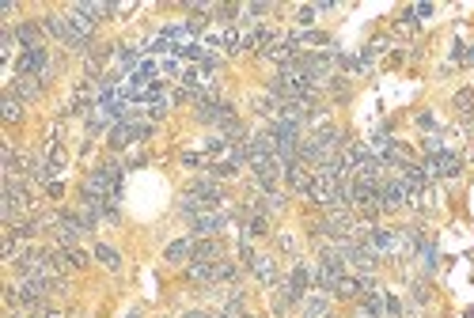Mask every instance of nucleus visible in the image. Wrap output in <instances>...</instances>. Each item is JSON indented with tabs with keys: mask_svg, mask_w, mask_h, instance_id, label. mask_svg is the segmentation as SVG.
I'll return each instance as SVG.
<instances>
[{
	"mask_svg": "<svg viewBox=\"0 0 474 318\" xmlns=\"http://www.w3.org/2000/svg\"><path fill=\"white\" fill-rule=\"evenodd\" d=\"M312 285H315V269L307 262H296L289 273V280H284V292H289L292 307H300L307 296H312Z\"/></svg>",
	"mask_w": 474,
	"mask_h": 318,
	"instance_id": "f03ea898",
	"label": "nucleus"
},
{
	"mask_svg": "<svg viewBox=\"0 0 474 318\" xmlns=\"http://www.w3.org/2000/svg\"><path fill=\"white\" fill-rule=\"evenodd\" d=\"M239 318H254V315H247V311H243V315H239Z\"/></svg>",
	"mask_w": 474,
	"mask_h": 318,
	"instance_id": "79ce46f5",
	"label": "nucleus"
},
{
	"mask_svg": "<svg viewBox=\"0 0 474 318\" xmlns=\"http://www.w3.org/2000/svg\"><path fill=\"white\" fill-rule=\"evenodd\" d=\"M186 190L194 193L197 201L205 205V209H220V205H224V197H228V193H224V186L217 182V178H209V175H197L194 182L186 186Z\"/></svg>",
	"mask_w": 474,
	"mask_h": 318,
	"instance_id": "6e6552de",
	"label": "nucleus"
},
{
	"mask_svg": "<svg viewBox=\"0 0 474 318\" xmlns=\"http://www.w3.org/2000/svg\"><path fill=\"white\" fill-rule=\"evenodd\" d=\"M65 251V262H68V269H84V265L91 262V254H84L80 246H61Z\"/></svg>",
	"mask_w": 474,
	"mask_h": 318,
	"instance_id": "393cba45",
	"label": "nucleus"
},
{
	"mask_svg": "<svg viewBox=\"0 0 474 318\" xmlns=\"http://www.w3.org/2000/svg\"><path fill=\"white\" fill-rule=\"evenodd\" d=\"M296 23L304 31H312V23H315V4H300L296 8Z\"/></svg>",
	"mask_w": 474,
	"mask_h": 318,
	"instance_id": "c85d7f7f",
	"label": "nucleus"
},
{
	"mask_svg": "<svg viewBox=\"0 0 474 318\" xmlns=\"http://www.w3.org/2000/svg\"><path fill=\"white\" fill-rule=\"evenodd\" d=\"M12 31H15L20 49H46V31H42L38 19H20V23H12Z\"/></svg>",
	"mask_w": 474,
	"mask_h": 318,
	"instance_id": "9d476101",
	"label": "nucleus"
},
{
	"mask_svg": "<svg viewBox=\"0 0 474 318\" xmlns=\"http://www.w3.org/2000/svg\"><path fill=\"white\" fill-rule=\"evenodd\" d=\"M213 318H239V315H231V311H220V315H213Z\"/></svg>",
	"mask_w": 474,
	"mask_h": 318,
	"instance_id": "ea45409f",
	"label": "nucleus"
},
{
	"mask_svg": "<svg viewBox=\"0 0 474 318\" xmlns=\"http://www.w3.org/2000/svg\"><path fill=\"white\" fill-rule=\"evenodd\" d=\"M49 65H54V57H49V49H23L20 57H15V72L12 76H46Z\"/></svg>",
	"mask_w": 474,
	"mask_h": 318,
	"instance_id": "423d86ee",
	"label": "nucleus"
},
{
	"mask_svg": "<svg viewBox=\"0 0 474 318\" xmlns=\"http://www.w3.org/2000/svg\"><path fill=\"white\" fill-rule=\"evenodd\" d=\"M4 91H12V95L20 99L23 106H31V102H38V99H42L46 84H42L38 76H8V88H4Z\"/></svg>",
	"mask_w": 474,
	"mask_h": 318,
	"instance_id": "1a4fd4ad",
	"label": "nucleus"
},
{
	"mask_svg": "<svg viewBox=\"0 0 474 318\" xmlns=\"http://www.w3.org/2000/svg\"><path fill=\"white\" fill-rule=\"evenodd\" d=\"M38 318H65V315H61V311H42Z\"/></svg>",
	"mask_w": 474,
	"mask_h": 318,
	"instance_id": "58836bf2",
	"label": "nucleus"
},
{
	"mask_svg": "<svg viewBox=\"0 0 474 318\" xmlns=\"http://www.w3.org/2000/svg\"><path fill=\"white\" fill-rule=\"evenodd\" d=\"M418 125H421V129H433L436 122H433V114H429V110H425V114H418Z\"/></svg>",
	"mask_w": 474,
	"mask_h": 318,
	"instance_id": "c9c22d12",
	"label": "nucleus"
},
{
	"mask_svg": "<svg viewBox=\"0 0 474 318\" xmlns=\"http://www.w3.org/2000/svg\"><path fill=\"white\" fill-rule=\"evenodd\" d=\"M194 246H197L194 235L175 239V243H167V251H163V262H167V265H190V262H194Z\"/></svg>",
	"mask_w": 474,
	"mask_h": 318,
	"instance_id": "f8f14e48",
	"label": "nucleus"
},
{
	"mask_svg": "<svg viewBox=\"0 0 474 318\" xmlns=\"http://www.w3.org/2000/svg\"><path fill=\"white\" fill-rule=\"evenodd\" d=\"M205 152H209V156H224V152H231V141L224 133H213L209 141H205Z\"/></svg>",
	"mask_w": 474,
	"mask_h": 318,
	"instance_id": "a878e982",
	"label": "nucleus"
},
{
	"mask_svg": "<svg viewBox=\"0 0 474 318\" xmlns=\"http://www.w3.org/2000/svg\"><path fill=\"white\" fill-rule=\"evenodd\" d=\"M205 163H209V159H201L197 152H183V167H201L205 170Z\"/></svg>",
	"mask_w": 474,
	"mask_h": 318,
	"instance_id": "2f4dec72",
	"label": "nucleus"
},
{
	"mask_svg": "<svg viewBox=\"0 0 474 318\" xmlns=\"http://www.w3.org/2000/svg\"><path fill=\"white\" fill-rule=\"evenodd\" d=\"M194 262H224V243H220V235H217V239H197Z\"/></svg>",
	"mask_w": 474,
	"mask_h": 318,
	"instance_id": "f3484780",
	"label": "nucleus"
},
{
	"mask_svg": "<svg viewBox=\"0 0 474 318\" xmlns=\"http://www.w3.org/2000/svg\"><path fill=\"white\" fill-rule=\"evenodd\" d=\"M205 54H209L205 42H178V46H175V57H190V61H201Z\"/></svg>",
	"mask_w": 474,
	"mask_h": 318,
	"instance_id": "5701e85b",
	"label": "nucleus"
},
{
	"mask_svg": "<svg viewBox=\"0 0 474 318\" xmlns=\"http://www.w3.org/2000/svg\"><path fill=\"white\" fill-rule=\"evenodd\" d=\"M15 12H20V4H15V0H4V4H0V19H4V23L12 19Z\"/></svg>",
	"mask_w": 474,
	"mask_h": 318,
	"instance_id": "473e14b6",
	"label": "nucleus"
},
{
	"mask_svg": "<svg viewBox=\"0 0 474 318\" xmlns=\"http://www.w3.org/2000/svg\"><path fill=\"white\" fill-rule=\"evenodd\" d=\"M418 254H421V265H425L429 273L436 269V243H421L418 246Z\"/></svg>",
	"mask_w": 474,
	"mask_h": 318,
	"instance_id": "bb28decb",
	"label": "nucleus"
},
{
	"mask_svg": "<svg viewBox=\"0 0 474 318\" xmlns=\"http://www.w3.org/2000/svg\"><path fill=\"white\" fill-rule=\"evenodd\" d=\"M383 315H387V318H402V303L391 296V292L383 296Z\"/></svg>",
	"mask_w": 474,
	"mask_h": 318,
	"instance_id": "c756f323",
	"label": "nucleus"
},
{
	"mask_svg": "<svg viewBox=\"0 0 474 318\" xmlns=\"http://www.w3.org/2000/svg\"><path fill=\"white\" fill-rule=\"evenodd\" d=\"M452 106H455V114L463 118V129H467V133H474V88H463V91H455Z\"/></svg>",
	"mask_w": 474,
	"mask_h": 318,
	"instance_id": "2eb2a0df",
	"label": "nucleus"
},
{
	"mask_svg": "<svg viewBox=\"0 0 474 318\" xmlns=\"http://www.w3.org/2000/svg\"><path fill=\"white\" fill-rule=\"evenodd\" d=\"M0 118H4L8 125H20L23 122V102L12 95V91H4V95H0Z\"/></svg>",
	"mask_w": 474,
	"mask_h": 318,
	"instance_id": "a211bd4d",
	"label": "nucleus"
},
{
	"mask_svg": "<svg viewBox=\"0 0 474 318\" xmlns=\"http://www.w3.org/2000/svg\"><path fill=\"white\" fill-rule=\"evenodd\" d=\"M421 170H425L429 178H459L463 170V159L455 156V152H441V156H425V163H421Z\"/></svg>",
	"mask_w": 474,
	"mask_h": 318,
	"instance_id": "0eeeda50",
	"label": "nucleus"
},
{
	"mask_svg": "<svg viewBox=\"0 0 474 318\" xmlns=\"http://www.w3.org/2000/svg\"><path fill=\"white\" fill-rule=\"evenodd\" d=\"M228 220H231V212L209 209V212H201V216L190 220V235H194V239H217L220 231L228 228Z\"/></svg>",
	"mask_w": 474,
	"mask_h": 318,
	"instance_id": "39448f33",
	"label": "nucleus"
},
{
	"mask_svg": "<svg viewBox=\"0 0 474 318\" xmlns=\"http://www.w3.org/2000/svg\"><path fill=\"white\" fill-rule=\"evenodd\" d=\"M410 201H413V197H410L406 186H402L399 175H395V178H383V182H379V212H402Z\"/></svg>",
	"mask_w": 474,
	"mask_h": 318,
	"instance_id": "20e7f679",
	"label": "nucleus"
},
{
	"mask_svg": "<svg viewBox=\"0 0 474 318\" xmlns=\"http://www.w3.org/2000/svg\"><path fill=\"white\" fill-rule=\"evenodd\" d=\"M421 152H425V156H441V152H444V141H441L436 133L421 136Z\"/></svg>",
	"mask_w": 474,
	"mask_h": 318,
	"instance_id": "cd10ccee",
	"label": "nucleus"
},
{
	"mask_svg": "<svg viewBox=\"0 0 474 318\" xmlns=\"http://www.w3.org/2000/svg\"><path fill=\"white\" fill-rule=\"evenodd\" d=\"M365 280H360V277H349V273H346V277H342L338 280V285H334V299H346V303H357V299L360 296H365Z\"/></svg>",
	"mask_w": 474,
	"mask_h": 318,
	"instance_id": "dca6fc26",
	"label": "nucleus"
},
{
	"mask_svg": "<svg viewBox=\"0 0 474 318\" xmlns=\"http://www.w3.org/2000/svg\"><path fill=\"white\" fill-rule=\"evenodd\" d=\"M413 12H418V19H429V15H433V4H413Z\"/></svg>",
	"mask_w": 474,
	"mask_h": 318,
	"instance_id": "f704fd0d",
	"label": "nucleus"
},
{
	"mask_svg": "<svg viewBox=\"0 0 474 318\" xmlns=\"http://www.w3.org/2000/svg\"><path fill=\"white\" fill-rule=\"evenodd\" d=\"M300 307H304V318H330L334 296H326V292H312V296H307Z\"/></svg>",
	"mask_w": 474,
	"mask_h": 318,
	"instance_id": "4468645a",
	"label": "nucleus"
},
{
	"mask_svg": "<svg viewBox=\"0 0 474 318\" xmlns=\"http://www.w3.org/2000/svg\"><path fill=\"white\" fill-rule=\"evenodd\" d=\"M251 273L262 280L266 288H277L281 285V269H277V257H273V254H258L254 265H251Z\"/></svg>",
	"mask_w": 474,
	"mask_h": 318,
	"instance_id": "ddd939ff",
	"label": "nucleus"
},
{
	"mask_svg": "<svg viewBox=\"0 0 474 318\" xmlns=\"http://www.w3.org/2000/svg\"><path fill=\"white\" fill-rule=\"evenodd\" d=\"M84 235H88V228H84V220L76 216V209H57V228H54L57 246H76Z\"/></svg>",
	"mask_w": 474,
	"mask_h": 318,
	"instance_id": "7ed1b4c3",
	"label": "nucleus"
},
{
	"mask_svg": "<svg viewBox=\"0 0 474 318\" xmlns=\"http://www.w3.org/2000/svg\"><path fill=\"white\" fill-rule=\"evenodd\" d=\"M326 88H330L334 102H349V99H353V84L342 80V76H330V84H326Z\"/></svg>",
	"mask_w": 474,
	"mask_h": 318,
	"instance_id": "4be33fe9",
	"label": "nucleus"
},
{
	"mask_svg": "<svg viewBox=\"0 0 474 318\" xmlns=\"http://www.w3.org/2000/svg\"><path fill=\"white\" fill-rule=\"evenodd\" d=\"M125 318H141V311H129V315H125Z\"/></svg>",
	"mask_w": 474,
	"mask_h": 318,
	"instance_id": "a19ab883",
	"label": "nucleus"
},
{
	"mask_svg": "<svg viewBox=\"0 0 474 318\" xmlns=\"http://www.w3.org/2000/svg\"><path fill=\"white\" fill-rule=\"evenodd\" d=\"M220 65H224L220 54H205V57H201V72H217Z\"/></svg>",
	"mask_w": 474,
	"mask_h": 318,
	"instance_id": "7c9ffc66",
	"label": "nucleus"
},
{
	"mask_svg": "<svg viewBox=\"0 0 474 318\" xmlns=\"http://www.w3.org/2000/svg\"><path fill=\"white\" fill-rule=\"evenodd\" d=\"M312 175H315V170H312V167H304L300 159L284 163V186H289V193L304 197V193H307V186H312Z\"/></svg>",
	"mask_w": 474,
	"mask_h": 318,
	"instance_id": "9b49d317",
	"label": "nucleus"
},
{
	"mask_svg": "<svg viewBox=\"0 0 474 318\" xmlns=\"http://www.w3.org/2000/svg\"><path fill=\"white\" fill-rule=\"evenodd\" d=\"M277 12V4H270V0H254V4H243V19H262V15Z\"/></svg>",
	"mask_w": 474,
	"mask_h": 318,
	"instance_id": "b1692460",
	"label": "nucleus"
},
{
	"mask_svg": "<svg viewBox=\"0 0 474 318\" xmlns=\"http://www.w3.org/2000/svg\"><path fill=\"white\" fill-rule=\"evenodd\" d=\"M152 133H156V122H152V118H141V114L125 118V122H118L107 133V148L110 152H125V148H133V144H144Z\"/></svg>",
	"mask_w": 474,
	"mask_h": 318,
	"instance_id": "f257e3e1",
	"label": "nucleus"
},
{
	"mask_svg": "<svg viewBox=\"0 0 474 318\" xmlns=\"http://www.w3.org/2000/svg\"><path fill=\"white\" fill-rule=\"evenodd\" d=\"M46 193H49V201H61V197H65V186H61V182H57V178H54V182L46 186Z\"/></svg>",
	"mask_w": 474,
	"mask_h": 318,
	"instance_id": "72a5a7b5",
	"label": "nucleus"
},
{
	"mask_svg": "<svg viewBox=\"0 0 474 318\" xmlns=\"http://www.w3.org/2000/svg\"><path fill=\"white\" fill-rule=\"evenodd\" d=\"M213 19H220V23L243 19V4H213Z\"/></svg>",
	"mask_w": 474,
	"mask_h": 318,
	"instance_id": "412c9836",
	"label": "nucleus"
},
{
	"mask_svg": "<svg viewBox=\"0 0 474 318\" xmlns=\"http://www.w3.org/2000/svg\"><path fill=\"white\" fill-rule=\"evenodd\" d=\"M205 175L217 178V182H224V178H236L239 167H236L231 159H209V163H205Z\"/></svg>",
	"mask_w": 474,
	"mask_h": 318,
	"instance_id": "aec40b11",
	"label": "nucleus"
},
{
	"mask_svg": "<svg viewBox=\"0 0 474 318\" xmlns=\"http://www.w3.org/2000/svg\"><path fill=\"white\" fill-rule=\"evenodd\" d=\"M353 318H379V315H372L365 303H357V311H353Z\"/></svg>",
	"mask_w": 474,
	"mask_h": 318,
	"instance_id": "e433bc0d",
	"label": "nucleus"
},
{
	"mask_svg": "<svg viewBox=\"0 0 474 318\" xmlns=\"http://www.w3.org/2000/svg\"><path fill=\"white\" fill-rule=\"evenodd\" d=\"M91 257H95V262H99V265H107L110 273H122V254H118L114 246H107V243H95Z\"/></svg>",
	"mask_w": 474,
	"mask_h": 318,
	"instance_id": "6ab92c4d",
	"label": "nucleus"
},
{
	"mask_svg": "<svg viewBox=\"0 0 474 318\" xmlns=\"http://www.w3.org/2000/svg\"><path fill=\"white\" fill-rule=\"evenodd\" d=\"M183 318H213V315H205V311H186Z\"/></svg>",
	"mask_w": 474,
	"mask_h": 318,
	"instance_id": "4c0bfd02",
	"label": "nucleus"
}]
</instances>
